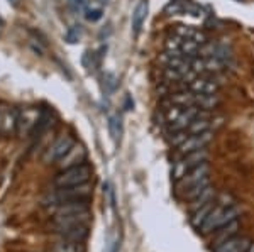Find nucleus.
Instances as JSON below:
<instances>
[{
	"instance_id": "1",
	"label": "nucleus",
	"mask_w": 254,
	"mask_h": 252,
	"mask_svg": "<svg viewBox=\"0 0 254 252\" xmlns=\"http://www.w3.org/2000/svg\"><path fill=\"white\" fill-rule=\"evenodd\" d=\"M215 200H217V198H215ZM241 213H243V210H241L237 205L222 206V205H219V203H217L215 208L212 210L210 213H208V217L205 218V222H203L202 227L198 229V232L202 234V235L214 234L217 229L227 225L229 222L237 220V218L241 217Z\"/></svg>"
},
{
	"instance_id": "2",
	"label": "nucleus",
	"mask_w": 254,
	"mask_h": 252,
	"mask_svg": "<svg viewBox=\"0 0 254 252\" xmlns=\"http://www.w3.org/2000/svg\"><path fill=\"white\" fill-rule=\"evenodd\" d=\"M90 195H92V185L90 183L75 186H63V188H56L53 193L46 195L43 200V205L53 208V206L61 205V203L69 200H85V198H90Z\"/></svg>"
},
{
	"instance_id": "3",
	"label": "nucleus",
	"mask_w": 254,
	"mask_h": 252,
	"mask_svg": "<svg viewBox=\"0 0 254 252\" xmlns=\"http://www.w3.org/2000/svg\"><path fill=\"white\" fill-rule=\"evenodd\" d=\"M92 178V166L87 162H81L78 166H71V168L61 169L55 176V186L56 188H63V186H75L88 183Z\"/></svg>"
},
{
	"instance_id": "4",
	"label": "nucleus",
	"mask_w": 254,
	"mask_h": 252,
	"mask_svg": "<svg viewBox=\"0 0 254 252\" xmlns=\"http://www.w3.org/2000/svg\"><path fill=\"white\" fill-rule=\"evenodd\" d=\"M207 159H208L207 149H200V151H193V152H188V154H182V156H178V159H176L175 164H173L175 181H178L180 178L185 176V174L190 171L191 168L202 164V162H205Z\"/></svg>"
},
{
	"instance_id": "5",
	"label": "nucleus",
	"mask_w": 254,
	"mask_h": 252,
	"mask_svg": "<svg viewBox=\"0 0 254 252\" xmlns=\"http://www.w3.org/2000/svg\"><path fill=\"white\" fill-rule=\"evenodd\" d=\"M208 173H210V168H208V162H202V164L195 166V168H191L190 171H188L185 176H182L178 181H176V195H182L183 192H187L188 188H191L193 185H196L198 181L205 180L208 176Z\"/></svg>"
},
{
	"instance_id": "6",
	"label": "nucleus",
	"mask_w": 254,
	"mask_h": 252,
	"mask_svg": "<svg viewBox=\"0 0 254 252\" xmlns=\"http://www.w3.org/2000/svg\"><path fill=\"white\" fill-rule=\"evenodd\" d=\"M92 222V213L83 212V213H73V215H63V217H55L53 218V227L55 232L63 229H69V227H81V225H90Z\"/></svg>"
},
{
	"instance_id": "7",
	"label": "nucleus",
	"mask_w": 254,
	"mask_h": 252,
	"mask_svg": "<svg viewBox=\"0 0 254 252\" xmlns=\"http://www.w3.org/2000/svg\"><path fill=\"white\" fill-rule=\"evenodd\" d=\"M212 139H214V131H205L202 134L190 136L178 148V156H182V154H188V152H193V151H200V149H205L207 146L210 144Z\"/></svg>"
},
{
	"instance_id": "8",
	"label": "nucleus",
	"mask_w": 254,
	"mask_h": 252,
	"mask_svg": "<svg viewBox=\"0 0 254 252\" xmlns=\"http://www.w3.org/2000/svg\"><path fill=\"white\" fill-rule=\"evenodd\" d=\"M75 144H76V142H75V139H73L71 136H61L60 139H56L55 144L48 149V152L44 154V161H46V162L60 161L61 157H63L64 154H66Z\"/></svg>"
},
{
	"instance_id": "9",
	"label": "nucleus",
	"mask_w": 254,
	"mask_h": 252,
	"mask_svg": "<svg viewBox=\"0 0 254 252\" xmlns=\"http://www.w3.org/2000/svg\"><path fill=\"white\" fill-rule=\"evenodd\" d=\"M51 210H53V213H55V217L83 213V212H90V203H88V198H85V200H69V202L61 203V205L53 206Z\"/></svg>"
},
{
	"instance_id": "10",
	"label": "nucleus",
	"mask_w": 254,
	"mask_h": 252,
	"mask_svg": "<svg viewBox=\"0 0 254 252\" xmlns=\"http://www.w3.org/2000/svg\"><path fill=\"white\" fill-rule=\"evenodd\" d=\"M190 90L193 93H203V95H214V93L219 92L220 88V81H217L215 76H196V78L191 81Z\"/></svg>"
},
{
	"instance_id": "11",
	"label": "nucleus",
	"mask_w": 254,
	"mask_h": 252,
	"mask_svg": "<svg viewBox=\"0 0 254 252\" xmlns=\"http://www.w3.org/2000/svg\"><path fill=\"white\" fill-rule=\"evenodd\" d=\"M15 132H17V113L9 107H3L0 110V134L10 137Z\"/></svg>"
},
{
	"instance_id": "12",
	"label": "nucleus",
	"mask_w": 254,
	"mask_h": 252,
	"mask_svg": "<svg viewBox=\"0 0 254 252\" xmlns=\"http://www.w3.org/2000/svg\"><path fill=\"white\" fill-rule=\"evenodd\" d=\"M85 157H87V151L83 149V146L75 144L58 162H60L61 169H66V168H71V166H78L81 162H85Z\"/></svg>"
},
{
	"instance_id": "13",
	"label": "nucleus",
	"mask_w": 254,
	"mask_h": 252,
	"mask_svg": "<svg viewBox=\"0 0 254 252\" xmlns=\"http://www.w3.org/2000/svg\"><path fill=\"white\" fill-rule=\"evenodd\" d=\"M249 246H251V241L248 237H237V235H234L229 241L215 246L214 252H248Z\"/></svg>"
},
{
	"instance_id": "14",
	"label": "nucleus",
	"mask_w": 254,
	"mask_h": 252,
	"mask_svg": "<svg viewBox=\"0 0 254 252\" xmlns=\"http://www.w3.org/2000/svg\"><path fill=\"white\" fill-rule=\"evenodd\" d=\"M56 234H58L60 239H63V241L83 244L88 239L90 230H88V225H81V227H69V229L58 230Z\"/></svg>"
},
{
	"instance_id": "15",
	"label": "nucleus",
	"mask_w": 254,
	"mask_h": 252,
	"mask_svg": "<svg viewBox=\"0 0 254 252\" xmlns=\"http://www.w3.org/2000/svg\"><path fill=\"white\" fill-rule=\"evenodd\" d=\"M237 230H239V218H237V220L229 222L227 225L220 227V229H217L214 232V239H212V242H210L212 247H215V246H219V244L232 239L237 234Z\"/></svg>"
},
{
	"instance_id": "16",
	"label": "nucleus",
	"mask_w": 254,
	"mask_h": 252,
	"mask_svg": "<svg viewBox=\"0 0 254 252\" xmlns=\"http://www.w3.org/2000/svg\"><path fill=\"white\" fill-rule=\"evenodd\" d=\"M147 12H149V2H147V0H139V3L132 12V32H134V36H139V32H141L142 24L146 22Z\"/></svg>"
},
{
	"instance_id": "17",
	"label": "nucleus",
	"mask_w": 254,
	"mask_h": 252,
	"mask_svg": "<svg viewBox=\"0 0 254 252\" xmlns=\"http://www.w3.org/2000/svg\"><path fill=\"white\" fill-rule=\"evenodd\" d=\"M217 198V193H215V188H212V185L210 186H207L205 190H203L202 193L198 195V197H195L193 200H190L188 202V205H187V208H188V212L190 213H193L195 210H198L200 206H203V205H207L208 202H212V200H215Z\"/></svg>"
},
{
	"instance_id": "18",
	"label": "nucleus",
	"mask_w": 254,
	"mask_h": 252,
	"mask_svg": "<svg viewBox=\"0 0 254 252\" xmlns=\"http://www.w3.org/2000/svg\"><path fill=\"white\" fill-rule=\"evenodd\" d=\"M170 101L176 107H182V108H188V107H193L195 105V93L191 90H178L173 92L170 95Z\"/></svg>"
},
{
	"instance_id": "19",
	"label": "nucleus",
	"mask_w": 254,
	"mask_h": 252,
	"mask_svg": "<svg viewBox=\"0 0 254 252\" xmlns=\"http://www.w3.org/2000/svg\"><path fill=\"white\" fill-rule=\"evenodd\" d=\"M220 105V99L217 93L214 95H203V93H195V107H198L200 110L212 112Z\"/></svg>"
},
{
	"instance_id": "20",
	"label": "nucleus",
	"mask_w": 254,
	"mask_h": 252,
	"mask_svg": "<svg viewBox=\"0 0 254 252\" xmlns=\"http://www.w3.org/2000/svg\"><path fill=\"white\" fill-rule=\"evenodd\" d=\"M215 205H217V200H212V202H208L207 205H203V206H200L198 210H195V212L191 213V217H190L191 227H193V229H200V227H202V223L205 222V218L208 217V213L215 208Z\"/></svg>"
},
{
	"instance_id": "21",
	"label": "nucleus",
	"mask_w": 254,
	"mask_h": 252,
	"mask_svg": "<svg viewBox=\"0 0 254 252\" xmlns=\"http://www.w3.org/2000/svg\"><path fill=\"white\" fill-rule=\"evenodd\" d=\"M207 186H210V176H207L205 180L198 181L196 185L191 186V188H188L187 192H183L182 195H180V198H182V200H185V202L193 200V198H195V197H198V195L202 193L203 190L207 188Z\"/></svg>"
},
{
	"instance_id": "22",
	"label": "nucleus",
	"mask_w": 254,
	"mask_h": 252,
	"mask_svg": "<svg viewBox=\"0 0 254 252\" xmlns=\"http://www.w3.org/2000/svg\"><path fill=\"white\" fill-rule=\"evenodd\" d=\"M53 252H85L83 244H76V242H69L60 239V242H56L53 246Z\"/></svg>"
},
{
	"instance_id": "23",
	"label": "nucleus",
	"mask_w": 254,
	"mask_h": 252,
	"mask_svg": "<svg viewBox=\"0 0 254 252\" xmlns=\"http://www.w3.org/2000/svg\"><path fill=\"white\" fill-rule=\"evenodd\" d=\"M198 50H200V44L196 43V41H193L191 38L188 39H183V44H182V52L183 56L188 59H193L198 56Z\"/></svg>"
},
{
	"instance_id": "24",
	"label": "nucleus",
	"mask_w": 254,
	"mask_h": 252,
	"mask_svg": "<svg viewBox=\"0 0 254 252\" xmlns=\"http://www.w3.org/2000/svg\"><path fill=\"white\" fill-rule=\"evenodd\" d=\"M109 131L110 136H112L114 141L121 139V134H122V124H121V117L119 115H110L109 117Z\"/></svg>"
},
{
	"instance_id": "25",
	"label": "nucleus",
	"mask_w": 254,
	"mask_h": 252,
	"mask_svg": "<svg viewBox=\"0 0 254 252\" xmlns=\"http://www.w3.org/2000/svg\"><path fill=\"white\" fill-rule=\"evenodd\" d=\"M182 44H183V38H180L176 34L168 36L165 41V48L170 52H182Z\"/></svg>"
},
{
	"instance_id": "26",
	"label": "nucleus",
	"mask_w": 254,
	"mask_h": 252,
	"mask_svg": "<svg viewBox=\"0 0 254 252\" xmlns=\"http://www.w3.org/2000/svg\"><path fill=\"white\" fill-rule=\"evenodd\" d=\"M188 137H190V134H188L187 129H183V131H176V132H170L168 134V141H170L171 146H175V148H180V146L185 142Z\"/></svg>"
},
{
	"instance_id": "27",
	"label": "nucleus",
	"mask_w": 254,
	"mask_h": 252,
	"mask_svg": "<svg viewBox=\"0 0 254 252\" xmlns=\"http://www.w3.org/2000/svg\"><path fill=\"white\" fill-rule=\"evenodd\" d=\"M185 9H187V2H182V0H171V2L165 7V14L166 15H178V14H183Z\"/></svg>"
},
{
	"instance_id": "28",
	"label": "nucleus",
	"mask_w": 254,
	"mask_h": 252,
	"mask_svg": "<svg viewBox=\"0 0 254 252\" xmlns=\"http://www.w3.org/2000/svg\"><path fill=\"white\" fill-rule=\"evenodd\" d=\"M81 36H83V29H81V26H71L66 34H64V39H66L69 44H76L81 39Z\"/></svg>"
},
{
	"instance_id": "29",
	"label": "nucleus",
	"mask_w": 254,
	"mask_h": 252,
	"mask_svg": "<svg viewBox=\"0 0 254 252\" xmlns=\"http://www.w3.org/2000/svg\"><path fill=\"white\" fill-rule=\"evenodd\" d=\"M117 76L114 75V73H105L104 75V88H105V92L107 93H114L116 92V88H117Z\"/></svg>"
},
{
	"instance_id": "30",
	"label": "nucleus",
	"mask_w": 254,
	"mask_h": 252,
	"mask_svg": "<svg viewBox=\"0 0 254 252\" xmlns=\"http://www.w3.org/2000/svg\"><path fill=\"white\" fill-rule=\"evenodd\" d=\"M83 64H85V68H87L88 71L95 70V68L98 66V58L95 56V52H93V51L85 52V54H83Z\"/></svg>"
},
{
	"instance_id": "31",
	"label": "nucleus",
	"mask_w": 254,
	"mask_h": 252,
	"mask_svg": "<svg viewBox=\"0 0 254 252\" xmlns=\"http://www.w3.org/2000/svg\"><path fill=\"white\" fill-rule=\"evenodd\" d=\"M195 31L196 29H195V27H191V26H176L173 34L180 36V38H183V39H188V38H193Z\"/></svg>"
},
{
	"instance_id": "32",
	"label": "nucleus",
	"mask_w": 254,
	"mask_h": 252,
	"mask_svg": "<svg viewBox=\"0 0 254 252\" xmlns=\"http://www.w3.org/2000/svg\"><path fill=\"white\" fill-rule=\"evenodd\" d=\"M69 9L73 12H76V14H81V12L87 10V0H66Z\"/></svg>"
},
{
	"instance_id": "33",
	"label": "nucleus",
	"mask_w": 254,
	"mask_h": 252,
	"mask_svg": "<svg viewBox=\"0 0 254 252\" xmlns=\"http://www.w3.org/2000/svg\"><path fill=\"white\" fill-rule=\"evenodd\" d=\"M85 19L90 22H97L98 19H102V9H87L85 10Z\"/></svg>"
},
{
	"instance_id": "34",
	"label": "nucleus",
	"mask_w": 254,
	"mask_h": 252,
	"mask_svg": "<svg viewBox=\"0 0 254 252\" xmlns=\"http://www.w3.org/2000/svg\"><path fill=\"white\" fill-rule=\"evenodd\" d=\"M191 39L196 41V43H198L200 46H202V44H205L207 41H208V38H207L205 32H203V31H198V29L195 31V34H193V38H191Z\"/></svg>"
},
{
	"instance_id": "35",
	"label": "nucleus",
	"mask_w": 254,
	"mask_h": 252,
	"mask_svg": "<svg viewBox=\"0 0 254 252\" xmlns=\"http://www.w3.org/2000/svg\"><path fill=\"white\" fill-rule=\"evenodd\" d=\"M132 107H134V101L130 100L129 95H127L126 97V110H132Z\"/></svg>"
},
{
	"instance_id": "36",
	"label": "nucleus",
	"mask_w": 254,
	"mask_h": 252,
	"mask_svg": "<svg viewBox=\"0 0 254 252\" xmlns=\"http://www.w3.org/2000/svg\"><path fill=\"white\" fill-rule=\"evenodd\" d=\"M7 2L10 3L12 7H19V3H20V0H7Z\"/></svg>"
},
{
	"instance_id": "37",
	"label": "nucleus",
	"mask_w": 254,
	"mask_h": 252,
	"mask_svg": "<svg viewBox=\"0 0 254 252\" xmlns=\"http://www.w3.org/2000/svg\"><path fill=\"white\" fill-rule=\"evenodd\" d=\"M2 31H3V19L0 17V32H2Z\"/></svg>"
},
{
	"instance_id": "38",
	"label": "nucleus",
	"mask_w": 254,
	"mask_h": 252,
	"mask_svg": "<svg viewBox=\"0 0 254 252\" xmlns=\"http://www.w3.org/2000/svg\"><path fill=\"white\" fill-rule=\"evenodd\" d=\"M248 252H254V242H251V246H249V249Z\"/></svg>"
}]
</instances>
